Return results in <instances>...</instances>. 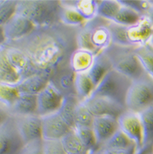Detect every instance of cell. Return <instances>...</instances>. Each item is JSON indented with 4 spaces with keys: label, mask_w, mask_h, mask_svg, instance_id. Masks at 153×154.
Returning <instances> with one entry per match:
<instances>
[{
    "label": "cell",
    "mask_w": 153,
    "mask_h": 154,
    "mask_svg": "<svg viewBox=\"0 0 153 154\" xmlns=\"http://www.w3.org/2000/svg\"><path fill=\"white\" fill-rule=\"evenodd\" d=\"M79 28L62 23L35 27L26 37L5 43L20 48L29 57L38 74L49 80L59 69L69 65V60L77 48L76 34Z\"/></svg>",
    "instance_id": "cell-1"
},
{
    "label": "cell",
    "mask_w": 153,
    "mask_h": 154,
    "mask_svg": "<svg viewBox=\"0 0 153 154\" xmlns=\"http://www.w3.org/2000/svg\"><path fill=\"white\" fill-rule=\"evenodd\" d=\"M60 1L57 0H17V13L27 18L35 27L59 23Z\"/></svg>",
    "instance_id": "cell-2"
},
{
    "label": "cell",
    "mask_w": 153,
    "mask_h": 154,
    "mask_svg": "<svg viewBox=\"0 0 153 154\" xmlns=\"http://www.w3.org/2000/svg\"><path fill=\"white\" fill-rule=\"evenodd\" d=\"M134 50L135 48L111 45L103 52L109 60L112 70L133 80L146 74Z\"/></svg>",
    "instance_id": "cell-3"
},
{
    "label": "cell",
    "mask_w": 153,
    "mask_h": 154,
    "mask_svg": "<svg viewBox=\"0 0 153 154\" xmlns=\"http://www.w3.org/2000/svg\"><path fill=\"white\" fill-rule=\"evenodd\" d=\"M131 82L130 78L112 69L103 77L89 97L106 98L125 108V98Z\"/></svg>",
    "instance_id": "cell-4"
},
{
    "label": "cell",
    "mask_w": 153,
    "mask_h": 154,
    "mask_svg": "<svg viewBox=\"0 0 153 154\" xmlns=\"http://www.w3.org/2000/svg\"><path fill=\"white\" fill-rule=\"evenodd\" d=\"M152 103V79L145 74L132 80L125 98L126 110L139 114Z\"/></svg>",
    "instance_id": "cell-5"
},
{
    "label": "cell",
    "mask_w": 153,
    "mask_h": 154,
    "mask_svg": "<svg viewBox=\"0 0 153 154\" xmlns=\"http://www.w3.org/2000/svg\"><path fill=\"white\" fill-rule=\"evenodd\" d=\"M117 122L119 130L135 144V154H142V127L139 114L125 110L117 117Z\"/></svg>",
    "instance_id": "cell-6"
},
{
    "label": "cell",
    "mask_w": 153,
    "mask_h": 154,
    "mask_svg": "<svg viewBox=\"0 0 153 154\" xmlns=\"http://www.w3.org/2000/svg\"><path fill=\"white\" fill-rule=\"evenodd\" d=\"M109 21L96 17L91 21H85L84 26L88 30L91 45L98 54L112 45V37L108 28Z\"/></svg>",
    "instance_id": "cell-7"
},
{
    "label": "cell",
    "mask_w": 153,
    "mask_h": 154,
    "mask_svg": "<svg viewBox=\"0 0 153 154\" xmlns=\"http://www.w3.org/2000/svg\"><path fill=\"white\" fill-rule=\"evenodd\" d=\"M24 144L42 139L41 117L37 114L12 116Z\"/></svg>",
    "instance_id": "cell-8"
},
{
    "label": "cell",
    "mask_w": 153,
    "mask_h": 154,
    "mask_svg": "<svg viewBox=\"0 0 153 154\" xmlns=\"http://www.w3.org/2000/svg\"><path fill=\"white\" fill-rule=\"evenodd\" d=\"M63 95L59 92L51 81L36 95V114L39 116L57 112L62 102Z\"/></svg>",
    "instance_id": "cell-9"
},
{
    "label": "cell",
    "mask_w": 153,
    "mask_h": 154,
    "mask_svg": "<svg viewBox=\"0 0 153 154\" xmlns=\"http://www.w3.org/2000/svg\"><path fill=\"white\" fill-rule=\"evenodd\" d=\"M23 145L11 116L0 125V154H17Z\"/></svg>",
    "instance_id": "cell-10"
},
{
    "label": "cell",
    "mask_w": 153,
    "mask_h": 154,
    "mask_svg": "<svg viewBox=\"0 0 153 154\" xmlns=\"http://www.w3.org/2000/svg\"><path fill=\"white\" fill-rule=\"evenodd\" d=\"M35 27L27 18L16 12L2 26L5 43L17 41L26 37Z\"/></svg>",
    "instance_id": "cell-11"
},
{
    "label": "cell",
    "mask_w": 153,
    "mask_h": 154,
    "mask_svg": "<svg viewBox=\"0 0 153 154\" xmlns=\"http://www.w3.org/2000/svg\"><path fill=\"white\" fill-rule=\"evenodd\" d=\"M6 55L9 63L14 69L21 80L33 75L38 74L29 58L23 51L17 47L5 44Z\"/></svg>",
    "instance_id": "cell-12"
},
{
    "label": "cell",
    "mask_w": 153,
    "mask_h": 154,
    "mask_svg": "<svg viewBox=\"0 0 153 154\" xmlns=\"http://www.w3.org/2000/svg\"><path fill=\"white\" fill-rule=\"evenodd\" d=\"M97 145L100 148L119 130L117 117L113 116H97L91 125Z\"/></svg>",
    "instance_id": "cell-13"
},
{
    "label": "cell",
    "mask_w": 153,
    "mask_h": 154,
    "mask_svg": "<svg viewBox=\"0 0 153 154\" xmlns=\"http://www.w3.org/2000/svg\"><path fill=\"white\" fill-rule=\"evenodd\" d=\"M41 117L42 139L61 140L71 128L66 124L57 112L40 116Z\"/></svg>",
    "instance_id": "cell-14"
},
{
    "label": "cell",
    "mask_w": 153,
    "mask_h": 154,
    "mask_svg": "<svg viewBox=\"0 0 153 154\" xmlns=\"http://www.w3.org/2000/svg\"><path fill=\"white\" fill-rule=\"evenodd\" d=\"M153 25L143 17L139 23L126 26V38L132 48H139L148 45L152 33Z\"/></svg>",
    "instance_id": "cell-15"
},
{
    "label": "cell",
    "mask_w": 153,
    "mask_h": 154,
    "mask_svg": "<svg viewBox=\"0 0 153 154\" xmlns=\"http://www.w3.org/2000/svg\"><path fill=\"white\" fill-rule=\"evenodd\" d=\"M81 103L88 108L93 116H113L118 117L126 110L114 102L99 97H89Z\"/></svg>",
    "instance_id": "cell-16"
},
{
    "label": "cell",
    "mask_w": 153,
    "mask_h": 154,
    "mask_svg": "<svg viewBox=\"0 0 153 154\" xmlns=\"http://www.w3.org/2000/svg\"><path fill=\"white\" fill-rule=\"evenodd\" d=\"M75 72L68 65L55 72L49 81L53 83V85L63 96L75 94Z\"/></svg>",
    "instance_id": "cell-17"
},
{
    "label": "cell",
    "mask_w": 153,
    "mask_h": 154,
    "mask_svg": "<svg viewBox=\"0 0 153 154\" xmlns=\"http://www.w3.org/2000/svg\"><path fill=\"white\" fill-rule=\"evenodd\" d=\"M49 78L43 74H35L21 80L14 85L19 94L37 95L48 83Z\"/></svg>",
    "instance_id": "cell-18"
},
{
    "label": "cell",
    "mask_w": 153,
    "mask_h": 154,
    "mask_svg": "<svg viewBox=\"0 0 153 154\" xmlns=\"http://www.w3.org/2000/svg\"><path fill=\"white\" fill-rule=\"evenodd\" d=\"M142 127V153L151 150L153 147V103L139 113Z\"/></svg>",
    "instance_id": "cell-19"
},
{
    "label": "cell",
    "mask_w": 153,
    "mask_h": 154,
    "mask_svg": "<svg viewBox=\"0 0 153 154\" xmlns=\"http://www.w3.org/2000/svg\"><path fill=\"white\" fill-rule=\"evenodd\" d=\"M95 55L91 51L76 48L71 55L69 66L75 74L87 73L93 65Z\"/></svg>",
    "instance_id": "cell-20"
},
{
    "label": "cell",
    "mask_w": 153,
    "mask_h": 154,
    "mask_svg": "<svg viewBox=\"0 0 153 154\" xmlns=\"http://www.w3.org/2000/svg\"><path fill=\"white\" fill-rule=\"evenodd\" d=\"M62 6L73 8L85 21H91L97 17L98 0H63L60 1Z\"/></svg>",
    "instance_id": "cell-21"
},
{
    "label": "cell",
    "mask_w": 153,
    "mask_h": 154,
    "mask_svg": "<svg viewBox=\"0 0 153 154\" xmlns=\"http://www.w3.org/2000/svg\"><path fill=\"white\" fill-rule=\"evenodd\" d=\"M110 70H112V66L110 64L109 60L103 51L99 52L94 56L93 65L87 72L88 78L90 79L94 88Z\"/></svg>",
    "instance_id": "cell-22"
},
{
    "label": "cell",
    "mask_w": 153,
    "mask_h": 154,
    "mask_svg": "<svg viewBox=\"0 0 153 154\" xmlns=\"http://www.w3.org/2000/svg\"><path fill=\"white\" fill-rule=\"evenodd\" d=\"M20 80V76L8 60L5 45H0V84L16 85Z\"/></svg>",
    "instance_id": "cell-23"
},
{
    "label": "cell",
    "mask_w": 153,
    "mask_h": 154,
    "mask_svg": "<svg viewBox=\"0 0 153 154\" xmlns=\"http://www.w3.org/2000/svg\"><path fill=\"white\" fill-rule=\"evenodd\" d=\"M79 103L75 94L63 96L61 106L57 112L60 117L71 129L75 126V110Z\"/></svg>",
    "instance_id": "cell-24"
},
{
    "label": "cell",
    "mask_w": 153,
    "mask_h": 154,
    "mask_svg": "<svg viewBox=\"0 0 153 154\" xmlns=\"http://www.w3.org/2000/svg\"><path fill=\"white\" fill-rule=\"evenodd\" d=\"M36 95L20 94L13 106L10 108L9 112L11 116L30 115L36 114Z\"/></svg>",
    "instance_id": "cell-25"
},
{
    "label": "cell",
    "mask_w": 153,
    "mask_h": 154,
    "mask_svg": "<svg viewBox=\"0 0 153 154\" xmlns=\"http://www.w3.org/2000/svg\"><path fill=\"white\" fill-rule=\"evenodd\" d=\"M75 94L79 102H83L91 95L94 87L87 73L75 75Z\"/></svg>",
    "instance_id": "cell-26"
},
{
    "label": "cell",
    "mask_w": 153,
    "mask_h": 154,
    "mask_svg": "<svg viewBox=\"0 0 153 154\" xmlns=\"http://www.w3.org/2000/svg\"><path fill=\"white\" fill-rule=\"evenodd\" d=\"M61 142L67 154H88L73 129L62 137Z\"/></svg>",
    "instance_id": "cell-27"
},
{
    "label": "cell",
    "mask_w": 153,
    "mask_h": 154,
    "mask_svg": "<svg viewBox=\"0 0 153 154\" xmlns=\"http://www.w3.org/2000/svg\"><path fill=\"white\" fill-rule=\"evenodd\" d=\"M59 21L60 23L73 28H80L85 23V20L76 12L75 9L65 6L61 8Z\"/></svg>",
    "instance_id": "cell-28"
},
{
    "label": "cell",
    "mask_w": 153,
    "mask_h": 154,
    "mask_svg": "<svg viewBox=\"0 0 153 154\" xmlns=\"http://www.w3.org/2000/svg\"><path fill=\"white\" fill-rule=\"evenodd\" d=\"M145 73L153 80V49L149 45L136 48L134 50Z\"/></svg>",
    "instance_id": "cell-29"
},
{
    "label": "cell",
    "mask_w": 153,
    "mask_h": 154,
    "mask_svg": "<svg viewBox=\"0 0 153 154\" xmlns=\"http://www.w3.org/2000/svg\"><path fill=\"white\" fill-rule=\"evenodd\" d=\"M143 17V16L140 15L132 9L121 5V8L116 13L112 22L124 26H131L139 23Z\"/></svg>",
    "instance_id": "cell-30"
},
{
    "label": "cell",
    "mask_w": 153,
    "mask_h": 154,
    "mask_svg": "<svg viewBox=\"0 0 153 154\" xmlns=\"http://www.w3.org/2000/svg\"><path fill=\"white\" fill-rule=\"evenodd\" d=\"M75 132L76 133L77 136L82 143L84 147L85 148L88 154L97 151L98 146L95 140L94 134L93 133L91 127H84V126H77L72 128Z\"/></svg>",
    "instance_id": "cell-31"
},
{
    "label": "cell",
    "mask_w": 153,
    "mask_h": 154,
    "mask_svg": "<svg viewBox=\"0 0 153 154\" xmlns=\"http://www.w3.org/2000/svg\"><path fill=\"white\" fill-rule=\"evenodd\" d=\"M121 8V4L117 0H98L97 17L112 21Z\"/></svg>",
    "instance_id": "cell-32"
},
{
    "label": "cell",
    "mask_w": 153,
    "mask_h": 154,
    "mask_svg": "<svg viewBox=\"0 0 153 154\" xmlns=\"http://www.w3.org/2000/svg\"><path fill=\"white\" fill-rule=\"evenodd\" d=\"M135 148V144L127 138L120 130H118L100 148H112V149H129Z\"/></svg>",
    "instance_id": "cell-33"
},
{
    "label": "cell",
    "mask_w": 153,
    "mask_h": 154,
    "mask_svg": "<svg viewBox=\"0 0 153 154\" xmlns=\"http://www.w3.org/2000/svg\"><path fill=\"white\" fill-rule=\"evenodd\" d=\"M19 95L14 85L0 84V105L8 111L13 106Z\"/></svg>",
    "instance_id": "cell-34"
},
{
    "label": "cell",
    "mask_w": 153,
    "mask_h": 154,
    "mask_svg": "<svg viewBox=\"0 0 153 154\" xmlns=\"http://www.w3.org/2000/svg\"><path fill=\"white\" fill-rule=\"evenodd\" d=\"M93 115L92 114L87 107L80 102L76 107L75 115V126H84V127H91Z\"/></svg>",
    "instance_id": "cell-35"
},
{
    "label": "cell",
    "mask_w": 153,
    "mask_h": 154,
    "mask_svg": "<svg viewBox=\"0 0 153 154\" xmlns=\"http://www.w3.org/2000/svg\"><path fill=\"white\" fill-rule=\"evenodd\" d=\"M17 0H0V26H3L17 12Z\"/></svg>",
    "instance_id": "cell-36"
},
{
    "label": "cell",
    "mask_w": 153,
    "mask_h": 154,
    "mask_svg": "<svg viewBox=\"0 0 153 154\" xmlns=\"http://www.w3.org/2000/svg\"><path fill=\"white\" fill-rule=\"evenodd\" d=\"M118 3L121 6L126 7L135 11L140 15L145 17L148 10L150 8V3L148 0H135V1H128V0H117Z\"/></svg>",
    "instance_id": "cell-37"
},
{
    "label": "cell",
    "mask_w": 153,
    "mask_h": 154,
    "mask_svg": "<svg viewBox=\"0 0 153 154\" xmlns=\"http://www.w3.org/2000/svg\"><path fill=\"white\" fill-rule=\"evenodd\" d=\"M43 154H67L63 148L61 140L42 139Z\"/></svg>",
    "instance_id": "cell-38"
},
{
    "label": "cell",
    "mask_w": 153,
    "mask_h": 154,
    "mask_svg": "<svg viewBox=\"0 0 153 154\" xmlns=\"http://www.w3.org/2000/svg\"><path fill=\"white\" fill-rule=\"evenodd\" d=\"M17 154H43L42 139H36L24 144Z\"/></svg>",
    "instance_id": "cell-39"
},
{
    "label": "cell",
    "mask_w": 153,
    "mask_h": 154,
    "mask_svg": "<svg viewBox=\"0 0 153 154\" xmlns=\"http://www.w3.org/2000/svg\"><path fill=\"white\" fill-rule=\"evenodd\" d=\"M10 116H11V114L8 110L0 105V125L8 121Z\"/></svg>",
    "instance_id": "cell-40"
},
{
    "label": "cell",
    "mask_w": 153,
    "mask_h": 154,
    "mask_svg": "<svg viewBox=\"0 0 153 154\" xmlns=\"http://www.w3.org/2000/svg\"><path fill=\"white\" fill-rule=\"evenodd\" d=\"M148 1H149L151 7L148 10V12H147L146 16H145V17L153 25V0H148Z\"/></svg>",
    "instance_id": "cell-41"
},
{
    "label": "cell",
    "mask_w": 153,
    "mask_h": 154,
    "mask_svg": "<svg viewBox=\"0 0 153 154\" xmlns=\"http://www.w3.org/2000/svg\"><path fill=\"white\" fill-rule=\"evenodd\" d=\"M4 43H5V38L3 36V29H2V26H0V45H3Z\"/></svg>",
    "instance_id": "cell-42"
},
{
    "label": "cell",
    "mask_w": 153,
    "mask_h": 154,
    "mask_svg": "<svg viewBox=\"0 0 153 154\" xmlns=\"http://www.w3.org/2000/svg\"><path fill=\"white\" fill-rule=\"evenodd\" d=\"M148 45H150L151 47L153 48V28H152V33H151V38H150V40H149Z\"/></svg>",
    "instance_id": "cell-43"
},
{
    "label": "cell",
    "mask_w": 153,
    "mask_h": 154,
    "mask_svg": "<svg viewBox=\"0 0 153 154\" xmlns=\"http://www.w3.org/2000/svg\"><path fill=\"white\" fill-rule=\"evenodd\" d=\"M90 154H103V152L101 148H98L97 151L93 152H92V153Z\"/></svg>",
    "instance_id": "cell-44"
},
{
    "label": "cell",
    "mask_w": 153,
    "mask_h": 154,
    "mask_svg": "<svg viewBox=\"0 0 153 154\" xmlns=\"http://www.w3.org/2000/svg\"><path fill=\"white\" fill-rule=\"evenodd\" d=\"M151 48H152V47H151ZM152 49H153V48H152Z\"/></svg>",
    "instance_id": "cell-45"
}]
</instances>
